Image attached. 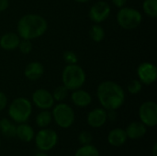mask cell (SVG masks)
<instances>
[{
  "label": "cell",
  "instance_id": "30bf717a",
  "mask_svg": "<svg viewBox=\"0 0 157 156\" xmlns=\"http://www.w3.org/2000/svg\"><path fill=\"white\" fill-rule=\"evenodd\" d=\"M111 13V7L106 1H98L93 4L88 11V17L95 24L106 21Z\"/></svg>",
  "mask_w": 157,
  "mask_h": 156
},
{
  "label": "cell",
  "instance_id": "836d02e7",
  "mask_svg": "<svg viewBox=\"0 0 157 156\" xmlns=\"http://www.w3.org/2000/svg\"><path fill=\"white\" fill-rule=\"evenodd\" d=\"M34 156H49V154H47V153H45V152H40V151H39L37 154H35Z\"/></svg>",
  "mask_w": 157,
  "mask_h": 156
},
{
  "label": "cell",
  "instance_id": "5bb4252c",
  "mask_svg": "<svg viewBox=\"0 0 157 156\" xmlns=\"http://www.w3.org/2000/svg\"><path fill=\"white\" fill-rule=\"evenodd\" d=\"M44 74V66L41 63L34 61L28 63L24 69V76L29 81H37L42 77Z\"/></svg>",
  "mask_w": 157,
  "mask_h": 156
},
{
  "label": "cell",
  "instance_id": "52a82bcc",
  "mask_svg": "<svg viewBox=\"0 0 157 156\" xmlns=\"http://www.w3.org/2000/svg\"><path fill=\"white\" fill-rule=\"evenodd\" d=\"M33 140L39 151L47 153L57 145L59 136L54 130L47 127L40 129V131L35 134Z\"/></svg>",
  "mask_w": 157,
  "mask_h": 156
},
{
  "label": "cell",
  "instance_id": "2e32d148",
  "mask_svg": "<svg viewBox=\"0 0 157 156\" xmlns=\"http://www.w3.org/2000/svg\"><path fill=\"white\" fill-rule=\"evenodd\" d=\"M20 40L17 32H6L0 37V48L4 51H14L17 49Z\"/></svg>",
  "mask_w": 157,
  "mask_h": 156
},
{
  "label": "cell",
  "instance_id": "6da1fadb",
  "mask_svg": "<svg viewBox=\"0 0 157 156\" xmlns=\"http://www.w3.org/2000/svg\"><path fill=\"white\" fill-rule=\"evenodd\" d=\"M97 97L106 110H118L126 100V94L122 86L111 80L102 81L97 88Z\"/></svg>",
  "mask_w": 157,
  "mask_h": 156
},
{
  "label": "cell",
  "instance_id": "d6a6232c",
  "mask_svg": "<svg viewBox=\"0 0 157 156\" xmlns=\"http://www.w3.org/2000/svg\"><path fill=\"white\" fill-rule=\"evenodd\" d=\"M152 156H157V143H155L154 146H153V150H152Z\"/></svg>",
  "mask_w": 157,
  "mask_h": 156
},
{
  "label": "cell",
  "instance_id": "7c38bea8",
  "mask_svg": "<svg viewBox=\"0 0 157 156\" xmlns=\"http://www.w3.org/2000/svg\"><path fill=\"white\" fill-rule=\"evenodd\" d=\"M108 121L107 110L103 108H96L88 112L86 116L87 125L93 129H99L103 127Z\"/></svg>",
  "mask_w": 157,
  "mask_h": 156
},
{
  "label": "cell",
  "instance_id": "d590c367",
  "mask_svg": "<svg viewBox=\"0 0 157 156\" xmlns=\"http://www.w3.org/2000/svg\"><path fill=\"white\" fill-rule=\"evenodd\" d=\"M0 147H1V140H0Z\"/></svg>",
  "mask_w": 157,
  "mask_h": 156
},
{
  "label": "cell",
  "instance_id": "4fadbf2b",
  "mask_svg": "<svg viewBox=\"0 0 157 156\" xmlns=\"http://www.w3.org/2000/svg\"><path fill=\"white\" fill-rule=\"evenodd\" d=\"M128 139L131 140H140L145 136L147 133V127L139 121H132L126 126L124 129Z\"/></svg>",
  "mask_w": 157,
  "mask_h": 156
},
{
  "label": "cell",
  "instance_id": "ac0fdd59",
  "mask_svg": "<svg viewBox=\"0 0 157 156\" xmlns=\"http://www.w3.org/2000/svg\"><path fill=\"white\" fill-rule=\"evenodd\" d=\"M35 132L33 128L27 122L19 123L17 125L16 137L23 143H30L33 141Z\"/></svg>",
  "mask_w": 157,
  "mask_h": 156
},
{
  "label": "cell",
  "instance_id": "44dd1931",
  "mask_svg": "<svg viewBox=\"0 0 157 156\" xmlns=\"http://www.w3.org/2000/svg\"><path fill=\"white\" fill-rule=\"evenodd\" d=\"M106 36L104 28L100 24H94L89 29V37L95 42H101Z\"/></svg>",
  "mask_w": 157,
  "mask_h": 156
},
{
  "label": "cell",
  "instance_id": "ba28073f",
  "mask_svg": "<svg viewBox=\"0 0 157 156\" xmlns=\"http://www.w3.org/2000/svg\"><path fill=\"white\" fill-rule=\"evenodd\" d=\"M139 120L147 128H154L157 125V104L155 101L143 102L138 109Z\"/></svg>",
  "mask_w": 157,
  "mask_h": 156
},
{
  "label": "cell",
  "instance_id": "d4e9b609",
  "mask_svg": "<svg viewBox=\"0 0 157 156\" xmlns=\"http://www.w3.org/2000/svg\"><path fill=\"white\" fill-rule=\"evenodd\" d=\"M143 84L138 80V79H133L132 80L128 86H127V90L131 95H137L139 94L142 89H143Z\"/></svg>",
  "mask_w": 157,
  "mask_h": 156
},
{
  "label": "cell",
  "instance_id": "8992f818",
  "mask_svg": "<svg viewBox=\"0 0 157 156\" xmlns=\"http://www.w3.org/2000/svg\"><path fill=\"white\" fill-rule=\"evenodd\" d=\"M52 120L62 129H69L75 121V112L74 108L64 102H58L52 108Z\"/></svg>",
  "mask_w": 157,
  "mask_h": 156
},
{
  "label": "cell",
  "instance_id": "f1b7e54d",
  "mask_svg": "<svg viewBox=\"0 0 157 156\" xmlns=\"http://www.w3.org/2000/svg\"><path fill=\"white\" fill-rule=\"evenodd\" d=\"M7 104H8V99L6 95L4 92L0 91V112L3 111L7 107Z\"/></svg>",
  "mask_w": 157,
  "mask_h": 156
},
{
  "label": "cell",
  "instance_id": "5b68a950",
  "mask_svg": "<svg viewBox=\"0 0 157 156\" xmlns=\"http://www.w3.org/2000/svg\"><path fill=\"white\" fill-rule=\"evenodd\" d=\"M143 14L136 8L132 6H123L119 9L116 15L118 25L126 30L137 29L143 22Z\"/></svg>",
  "mask_w": 157,
  "mask_h": 156
},
{
  "label": "cell",
  "instance_id": "7402d4cb",
  "mask_svg": "<svg viewBox=\"0 0 157 156\" xmlns=\"http://www.w3.org/2000/svg\"><path fill=\"white\" fill-rule=\"evenodd\" d=\"M144 13L151 18L157 17V0H144L143 2Z\"/></svg>",
  "mask_w": 157,
  "mask_h": 156
},
{
  "label": "cell",
  "instance_id": "603a6c76",
  "mask_svg": "<svg viewBox=\"0 0 157 156\" xmlns=\"http://www.w3.org/2000/svg\"><path fill=\"white\" fill-rule=\"evenodd\" d=\"M75 156H100V154L98 149L90 143L86 145H81V147L76 150Z\"/></svg>",
  "mask_w": 157,
  "mask_h": 156
},
{
  "label": "cell",
  "instance_id": "3957f363",
  "mask_svg": "<svg viewBox=\"0 0 157 156\" xmlns=\"http://www.w3.org/2000/svg\"><path fill=\"white\" fill-rule=\"evenodd\" d=\"M7 114L16 124L27 122L32 115V103L24 97H17L8 105Z\"/></svg>",
  "mask_w": 157,
  "mask_h": 156
},
{
  "label": "cell",
  "instance_id": "9a60e30c",
  "mask_svg": "<svg viewBox=\"0 0 157 156\" xmlns=\"http://www.w3.org/2000/svg\"><path fill=\"white\" fill-rule=\"evenodd\" d=\"M70 97L72 103L78 108H86L92 103V97L90 93L82 88L72 91Z\"/></svg>",
  "mask_w": 157,
  "mask_h": 156
},
{
  "label": "cell",
  "instance_id": "277c9868",
  "mask_svg": "<svg viewBox=\"0 0 157 156\" xmlns=\"http://www.w3.org/2000/svg\"><path fill=\"white\" fill-rule=\"evenodd\" d=\"M86 74L79 64H66L62 73L63 85L69 90L74 91L82 88L86 83Z\"/></svg>",
  "mask_w": 157,
  "mask_h": 156
},
{
  "label": "cell",
  "instance_id": "83f0119b",
  "mask_svg": "<svg viewBox=\"0 0 157 156\" xmlns=\"http://www.w3.org/2000/svg\"><path fill=\"white\" fill-rule=\"evenodd\" d=\"M63 58L64 62L66 63V64H75V63H77V62H78V56L73 51H64Z\"/></svg>",
  "mask_w": 157,
  "mask_h": 156
},
{
  "label": "cell",
  "instance_id": "4dcf8cb0",
  "mask_svg": "<svg viewBox=\"0 0 157 156\" xmlns=\"http://www.w3.org/2000/svg\"><path fill=\"white\" fill-rule=\"evenodd\" d=\"M9 6V0H0V13L6 11Z\"/></svg>",
  "mask_w": 157,
  "mask_h": 156
},
{
  "label": "cell",
  "instance_id": "9c48e42d",
  "mask_svg": "<svg viewBox=\"0 0 157 156\" xmlns=\"http://www.w3.org/2000/svg\"><path fill=\"white\" fill-rule=\"evenodd\" d=\"M138 80L144 86H151L155 83L157 79L156 65L150 62L140 63L136 70Z\"/></svg>",
  "mask_w": 157,
  "mask_h": 156
},
{
  "label": "cell",
  "instance_id": "4316f807",
  "mask_svg": "<svg viewBox=\"0 0 157 156\" xmlns=\"http://www.w3.org/2000/svg\"><path fill=\"white\" fill-rule=\"evenodd\" d=\"M78 143L81 145H86V144H90L93 141V135L90 131H83L78 134L77 137Z\"/></svg>",
  "mask_w": 157,
  "mask_h": 156
},
{
  "label": "cell",
  "instance_id": "7a4b0ae2",
  "mask_svg": "<svg viewBox=\"0 0 157 156\" xmlns=\"http://www.w3.org/2000/svg\"><path fill=\"white\" fill-rule=\"evenodd\" d=\"M48 29V22L44 17L35 13L22 16L17 24V33L23 40H33L45 34Z\"/></svg>",
  "mask_w": 157,
  "mask_h": 156
},
{
  "label": "cell",
  "instance_id": "484cf974",
  "mask_svg": "<svg viewBox=\"0 0 157 156\" xmlns=\"http://www.w3.org/2000/svg\"><path fill=\"white\" fill-rule=\"evenodd\" d=\"M17 49L19 50V51L22 53V54H29L33 49V45H32V42L31 40H23L21 39L20 41H19V44H18V47Z\"/></svg>",
  "mask_w": 157,
  "mask_h": 156
},
{
  "label": "cell",
  "instance_id": "cb8c5ba5",
  "mask_svg": "<svg viewBox=\"0 0 157 156\" xmlns=\"http://www.w3.org/2000/svg\"><path fill=\"white\" fill-rule=\"evenodd\" d=\"M52 95L55 102H63L69 95V90L63 85H62L54 88Z\"/></svg>",
  "mask_w": 157,
  "mask_h": 156
},
{
  "label": "cell",
  "instance_id": "e575fe53",
  "mask_svg": "<svg viewBox=\"0 0 157 156\" xmlns=\"http://www.w3.org/2000/svg\"><path fill=\"white\" fill-rule=\"evenodd\" d=\"M74 1H75L76 3H80V4H85V3H88L91 0H74Z\"/></svg>",
  "mask_w": 157,
  "mask_h": 156
},
{
  "label": "cell",
  "instance_id": "e0dca14e",
  "mask_svg": "<svg viewBox=\"0 0 157 156\" xmlns=\"http://www.w3.org/2000/svg\"><path fill=\"white\" fill-rule=\"evenodd\" d=\"M107 139H108V143L110 146L118 148V147L123 146L126 143L128 137L126 135L124 129L115 128L109 132Z\"/></svg>",
  "mask_w": 157,
  "mask_h": 156
},
{
  "label": "cell",
  "instance_id": "ffe728a7",
  "mask_svg": "<svg viewBox=\"0 0 157 156\" xmlns=\"http://www.w3.org/2000/svg\"><path fill=\"white\" fill-rule=\"evenodd\" d=\"M35 122L40 129L49 127L52 122V115L50 109L40 110L35 118Z\"/></svg>",
  "mask_w": 157,
  "mask_h": 156
},
{
  "label": "cell",
  "instance_id": "8fae6325",
  "mask_svg": "<svg viewBox=\"0 0 157 156\" xmlns=\"http://www.w3.org/2000/svg\"><path fill=\"white\" fill-rule=\"evenodd\" d=\"M31 103L40 110L51 109L54 106V99L50 91L45 88H38L31 95Z\"/></svg>",
  "mask_w": 157,
  "mask_h": 156
},
{
  "label": "cell",
  "instance_id": "1f68e13d",
  "mask_svg": "<svg viewBox=\"0 0 157 156\" xmlns=\"http://www.w3.org/2000/svg\"><path fill=\"white\" fill-rule=\"evenodd\" d=\"M107 116H108V120H115L117 118L116 110H107Z\"/></svg>",
  "mask_w": 157,
  "mask_h": 156
},
{
  "label": "cell",
  "instance_id": "d6986e66",
  "mask_svg": "<svg viewBox=\"0 0 157 156\" xmlns=\"http://www.w3.org/2000/svg\"><path fill=\"white\" fill-rule=\"evenodd\" d=\"M16 123L13 122L10 119L3 118L0 120V132L6 138L16 137Z\"/></svg>",
  "mask_w": 157,
  "mask_h": 156
},
{
  "label": "cell",
  "instance_id": "f546056e",
  "mask_svg": "<svg viewBox=\"0 0 157 156\" xmlns=\"http://www.w3.org/2000/svg\"><path fill=\"white\" fill-rule=\"evenodd\" d=\"M127 1L128 0H111L112 4L118 8H121V7L125 6L127 4Z\"/></svg>",
  "mask_w": 157,
  "mask_h": 156
}]
</instances>
